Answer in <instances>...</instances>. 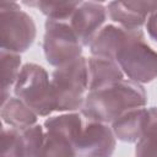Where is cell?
<instances>
[{
	"label": "cell",
	"instance_id": "5",
	"mask_svg": "<svg viewBox=\"0 0 157 157\" xmlns=\"http://www.w3.org/2000/svg\"><path fill=\"white\" fill-rule=\"evenodd\" d=\"M37 27L31 15L15 1L0 4L1 49L12 53H25L34 43Z\"/></svg>",
	"mask_w": 157,
	"mask_h": 157
},
{
	"label": "cell",
	"instance_id": "11",
	"mask_svg": "<svg viewBox=\"0 0 157 157\" xmlns=\"http://www.w3.org/2000/svg\"><path fill=\"white\" fill-rule=\"evenodd\" d=\"M136 29L139 28H126L115 23L103 26L90 45L92 56H102L114 60L117 53L134 36Z\"/></svg>",
	"mask_w": 157,
	"mask_h": 157
},
{
	"label": "cell",
	"instance_id": "18",
	"mask_svg": "<svg viewBox=\"0 0 157 157\" xmlns=\"http://www.w3.org/2000/svg\"><path fill=\"white\" fill-rule=\"evenodd\" d=\"M136 157H157V134L145 135L135 146Z\"/></svg>",
	"mask_w": 157,
	"mask_h": 157
},
{
	"label": "cell",
	"instance_id": "10",
	"mask_svg": "<svg viewBox=\"0 0 157 157\" xmlns=\"http://www.w3.org/2000/svg\"><path fill=\"white\" fill-rule=\"evenodd\" d=\"M155 10L157 1H110L107 5L108 17L126 28H141Z\"/></svg>",
	"mask_w": 157,
	"mask_h": 157
},
{
	"label": "cell",
	"instance_id": "19",
	"mask_svg": "<svg viewBox=\"0 0 157 157\" xmlns=\"http://www.w3.org/2000/svg\"><path fill=\"white\" fill-rule=\"evenodd\" d=\"M148 134H157V107L147 108V126L145 135Z\"/></svg>",
	"mask_w": 157,
	"mask_h": 157
},
{
	"label": "cell",
	"instance_id": "7",
	"mask_svg": "<svg viewBox=\"0 0 157 157\" xmlns=\"http://www.w3.org/2000/svg\"><path fill=\"white\" fill-rule=\"evenodd\" d=\"M115 146L117 137L109 124L85 118L76 141L77 157H112Z\"/></svg>",
	"mask_w": 157,
	"mask_h": 157
},
{
	"label": "cell",
	"instance_id": "17",
	"mask_svg": "<svg viewBox=\"0 0 157 157\" xmlns=\"http://www.w3.org/2000/svg\"><path fill=\"white\" fill-rule=\"evenodd\" d=\"M27 6L37 7L43 15L48 17V20L55 21H70L71 16L80 6L81 1H45V0H37V1H23Z\"/></svg>",
	"mask_w": 157,
	"mask_h": 157
},
{
	"label": "cell",
	"instance_id": "20",
	"mask_svg": "<svg viewBox=\"0 0 157 157\" xmlns=\"http://www.w3.org/2000/svg\"><path fill=\"white\" fill-rule=\"evenodd\" d=\"M145 28L147 31V34L150 36V38L157 43V10H155L147 18L146 23H145Z\"/></svg>",
	"mask_w": 157,
	"mask_h": 157
},
{
	"label": "cell",
	"instance_id": "8",
	"mask_svg": "<svg viewBox=\"0 0 157 157\" xmlns=\"http://www.w3.org/2000/svg\"><path fill=\"white\" fill-rule=\"evenodd\" d=\"M44 139V128L39 124L26 129L2 126L1 157H37Z\"/></svg>",
	"mask_w": 157,
	"mask_h": 157
},
{
	"label": "cell",
	"instance_id": "12",
	"mask_svg": "<svg viewBox=\"0 0 157 157\" xmlns=\"http://www.w3.org/2000/svg\"><path fill=\"white\" fill-rule=\"evenodd\" d=\"M112 130L117 137L123 142H137L146 131L147 126V108H135L123 113L112 124Z\"/></svg>",
	"mask_w": 157,
	"mask_h": 157
},
{
	"label": "cell",
	"instance_id": "14",
	"mask_svg": "<svg viewBox=\"0 0 157 157\" xmlns=\"http://www.w3.org/2000/svg\"><path fill=\"white\" fill-rule=\"evenodd\" d=\"M37 157H77L76 140L58 129H44L43 144Z\"/></svg>",
	"mask_w": 157,
	"mask_h": 157
},
{
	"label": "cell",
	"instance_id": "13",
	"mask_svg": "<svg viewBox=\"0 0 157 157\" xmlns=\"http://www.w3.org/2000/svg\"><path fill=\"white\" fill-rule=\"evenodd\" d=\"M124 72L115 60L91 56L87 58V77L88 91L99 90L124 80Z\"/></svg>",
	"mask_w": 157,
	"mask_h": 157
},
{
	"label": "cell",
	"instance_id": "3",
	"mask_svg": "<svg viewBox=\"0 0 157 157\" xmlns=\"http://www.w3.org/2000/svg\"><path fill=\"white\" fill-rule=\"evenodd\" d=\"M12 90L15 97L25 102L38 117H48L55 112L50 77L43 66L34 63L22 65Z\"/></svg>",
	"mask_w": 157,
	"mask_h": 157
},
{
	"label": "cell",
	"instance_id": "9",
	"mask_svg": "<svg viewBox=\"0 0 157 157\" xmlns=\"http://www.w3.org/2000/svg\"><path fill=\"white\" fill-rule=\"evenodd\" d=\"M108 17L107 6L97 1H81L70 18V26L83 47H90Z\"/></svg>",
	"mask_w": 157,
	"mask_h": 157
},
{
	"label": "cell",
	"instance_id": "6",
	"mask_svg": "<svg viewBox=\"0 0 157 157\" xmlns=\"http://www.w3.org/2000/svg\"><path fill=\"white\" fill-rule=\"evenodd\" d=\"M43 53L49 65L54 67L69 64L82 56V44L69 21L47 20L44 25Z\"/></svg>",
	"mask_w": 157,
	"mask_h": 157
},
{
	"label": "cell",
	"instance_id": "1",
	"mask_svg": "<svg viewBox=\"0 0 157 157\" xmlns=\"http://www.w3.org/2000/svg\"><path fill=\"white\" fill-rule=\"evenodd\" d=\"M146 104L147 92L144 86L124 78L110 86L88 91L80 113L86 119L112 124L123 113Z\"/></svg>",
	"mask_w": 157,
	"mask_h": 157
},
{
	"label": "cell",
	"instance_id": "2",
	"mask_svg": "<svg viewBox=\"0 0 157 157\" xmlns=\"http://www.w3.org/2000/svg\"><path fill=\"white\" fill-rule=\"evenodd\" d=\"M55 112L69 113L81 110L86 91H88L87 58L55 67L50 76Z\"/></svg>",
	"mask_w": 157,
	"mask_h": 157
},
{
	"label": "cell",
	"instance_id": "16",
	"mask_svg": "<svg viewBox=\"0 0 157 157\" xmlns=\"http://www.w3.org/2000/svg\"><path fill=\"white\" fill-rule=\"evenodd\" d=\"M1 64V104L11 97V88H13L18 74L21 71V55L17 53L0 50Z\"/></svg>",
	"mask_w": 157,
	"mask_h": 157
},
{
	"label": "cell",
	"instance_id": "4",
	"mask_svg": "<svg viewBox=\"0 0 157 157\" xmlns=\"http://www.w3.org/2000/svg\"><path fill=\"white\" fill-rule=\"evenodd\" d=\"M114 60L129 80L140 85L157 78V52L152 49L141 28L117 53Z\"/></svg>",
	"mask_w": 157,
	"mask_h": 157
},
{
	"label": "cell",
	"instance_id": "15",
	"mask_svg": "<svg viewBox=\"0 0 157 157\" xmlns=\"http://www.w3.org/2000/svg\"><path fill=\"white\" fill-rule=\"evenodd\" d=\"M0 115L4 124L20 130L36 125L38 120V115L17 97H10L1 104Z\"/></svg>",
	"mask_w": 157,
	"mask_h": 157
}]
</instances>
